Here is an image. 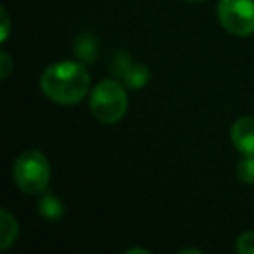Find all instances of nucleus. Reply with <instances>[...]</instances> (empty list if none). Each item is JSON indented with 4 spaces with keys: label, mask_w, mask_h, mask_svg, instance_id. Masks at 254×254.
Segmentation results:
<instances>
[{
    "label": "nucleus",
    "mask_w": 254,
    "mask_h": 254,
    "mask_svg": "<svg viewBox=\"0 0 254 254\" xmlns=\"http://www.w3.org/2000/svg\"><path fill=\"white\" fill-rule=\"evenodd\" d=\"M91 87L85 64L80 61H58L47 66L40 77L42 92L58 105H77Z\"/></svg>",
    "instance_id": "nucleus-1"
},
{
    "label": "nucleus",
    "mask_w": 254,
    "mask_h": 254,
    "mask_svg": "<svg viewBox=\"0 0 254 254\" xmlns=\"http://www.w3.org/2000/svg\"><path fill=\"white\" fill-rule=\"evenodd\" d=\"M92 115L105 124H115L126 117L129 99L124 84L115 78H105L94 85L89 98Z\"/></svg>",
    "instance_id": "nucleus-2"
},
{
    "label": "nucleus",
    "mask_w": 254,
    "mask_h": 254,
    "mask_svg": "<svg viewBox=\"0 0 254 254\" xmlns=\"http://www.w3.org/2000/svg\"><path fill=\"white\" fill-rule=\"evenodd\" d=\"M12 178L16 187L30 195L40 193L47 188L51 180V164L39 150H25L19 153L12 166Z\"/></svg>",
    "instance_id": "nucleus-3"
},
{
    "label": "nucleus",
    "mask_w": 254,
    "mask_h": 254,
    "mask_svg": "<svg viewBox=\"0 0 254 254\" xmlns=\"http://www.w3.org/2000/svg\"><path fill=\"white\" fill-rule=\"evenodd\" d=\"M218 19L228 33L249 37L254 33V0H219Z\"/></svg>",
    "instance_id": "nucleus-4"
},
{
    "label": "nucleus",
    "mask_w": 254,
    "mask_h": 254,
    "mask_svg": "<svg viewBox=\"0 0 254 254\" xmlns=\"http://www.w3.org/2000/svg\"><path fill=\"white\" fill-rule=\"evenodd\" d=\"M108 70L129 89H143L150 80V70L143 63L131 61L129 53L119 51L110 61Z\"/></svg>",
    "instance_id": "nucleus-5"
},
{
    "label": "nucleus",
    "mask_w": 254,
    "mask_h": 254,
    "mask_svg": "<svg viewBox=\"0 0 254 254\" xmlns=\"http://www.w3.org/2000/svg\"><path fill=\"white\" fill-rule=\"evenodd\" d=\"M230 138L237 150L242 155L254 157V119L253 117H240L233 122Z\"/></svg>",
    "instance_id": "nucleus-6"
},
{
    "label": "nucleus",
    "mask_w": 254,
    "mask_h": 254,
    "mask_svg": "<svg viewBox=\"0 0 254 254\" xmlns=\"http://www.w3.org/2000/svg\"><path fill=\"white\" fill-rule=\"evenodd\" d=\"M18 239V219L11 211H0V249H9Z\"/></svg>",
    "instance_id": "nucleus-7"
},
{
    "label": "nucleus",
    "mask_w": 254,
    "mask_h": 254,
    "mask_svg": "<svg viewBox=\"0 0 254 254\" xmlns=\"http://www.w3.org/2000/svg\"><path fill=\"white\" fill-rule=\"evenodd\" d=\"M98 39L92 33L84 32L77 37V40H75V56L78 58L80 63L91 64L94 58L98 56Z\"/></svg>",
    "instance_id": "nucleus-8"
},
{
    "label": "nucleus",
    "mask_w": 254,
    "mask_h": 254,
    "mask_svg": "<svg viewBox=\"0 0 254 254\" xmlns=\"http://www.w3.org/2000/svg\"><path fill=\"white\" fill-rule=\"evenodd\" d=\"M37 209H39V214L49 219V221H58L64 216V204L61 202L60 197L51 193L42 195L37 200Z\"/></svg>",
    "instance_id": "nucleus-9"
},
{
    "label": "nucleus",
    "mask_w": 254,
    "mask_h": 254,
    "mask_svg": "<svg viewBox=\"0 0 254 254\" xmlns=\"http://www.w3.org/2000/svg\"><path fill=\"white\" fill-rule=\"evenodd\" d=\"M237 176L242 183L254 185V157L244 155L237 164Z\"/></svg>",
    "instance_id": "nucleus-10"
},
{
    "label": "nucleus",
    "mask_w": 254,
    "mask_h": 254,
    "mask_svg": "<svg viewBox=\"0 0 254 254\" xmlns=\"http://www.w3.org/2000/svg\"><path fill=\"white\" fill-rule=\"evenodd\" d=\"M235 249L239 254H254V232H244L237 239Z\"/></svg>",
    "instance_id": "nucleus-11"
},
{
    "label": "nucleus",
    "mask_w": 254,
    "mask_h": 254,
    "mask_svg": "<svg viewBox=\"0 0 254 254\" xmlns=\"http://www.w3.org/2000/svg\"><path fill=\"white\" fill-rule=\"evenodd\" d=\"M12 71H14V63H12L11 56L5 51H2L0 53V78L5 80V78L11 77Z\"/></svg>",
    "instance_id": "nucleus-12"
},
{
    "label": "nucleus",
    "mask_w": 254,
    "mask_h": 254,
    "mask_svg": "<svg viewBox=\"0 0 254 254\" xmlns=\"http://www.w3.org/2000/svg\"><path fill=\"white\" fill-rule=\"evenodd\" d=\"M0 23H2V26H0V42H5L9 33H11V18H9L5 7L0 9Z\"/></svg>",
    "instance_id": "nucleus-13"
},
{
    "label": "nucleus",
    "mask_w": 254,
    "mask_h": 254,
    "mask_svg": "<svg viewBox=\"0 0 254 254\" xmlns=\"http://www.w3.org/2000/svg\"><path fill=\"white\" fill-rule=\"evenodd\" d=\"M148 254L150 251L148 249H143V247H134V249H127L126 254Z\"/></svg>",
    "instance_id": "nucleus-14"
},
{
    "label": "nucleus",
    "mask_w": 254,
    "mask_h": 254,
    "mask_svg": "<svg viewBox=\"0 0 254 254\" xmlns=\"http://www.w3.org/2000/svg\"><path fill=\"white\" fill-rule=\"evenodd\" d=\"M185 253H195V254H200L202 251H198V249H181V251H180V254H185Z\"/></svg>",
    "instance_id": "nucleus-15"
},
{
    "label": "nucleus",
    "mask_w": 254,
    "mask_h": 254,
    "mask_svg": "<svg viewBox=\"0 0 254 254\" xmlns=\"http://www.w3.org/2000/svg\"><path fill=\"white\" fill-rule=\"evenodd\" d=\"M187 2H204V0H187Z\"/></svg>",
    "instance_id": "nucleus-16"
}]
</instances>
